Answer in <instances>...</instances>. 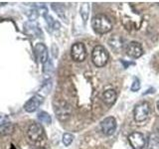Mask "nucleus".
Returning <instances> with one entry per match:
<instances>
[{"label":"nucleus","mask_w":159,"mask_h":149,"mask_svg":"<svg viewBox=\"0 0 159 149\" xmlns=\"http://www.w3.org/2000/svg\"><path fill=\"white\" fill-rule=\"evenodd\" d=\"M149 112H150V108H149V104L146 102L138 103L137 106L134 107V111H133L134 120L137 122L145 121L149 116Z\"/></svg>","instance_id":"7ed1b4c3"},{"label":"nucleus","mask_w":159,"mask_h":149,"mask_svg":"<svg viewBox=\"0 0 159 149\" xmlns=\"http://www.w3.org/2000/svg\"><path fill=\"white\" fill-rule=\"evenodd\" d=\"M92 60L94 66L98 68H102L106 66L107 61H108V54L104 47L98 45L93 48L92 52Z\"/></svg>","instance_id":"f03ea898"},{"label":"nucleus","mask_w":159,"mask_h":149,"mask_svg":"<svg viewBox=\"0 0 159 149\" xmlns=\"http://www.w3.org/2000/svg\"><path fill=\"white\" fill-rule=\"evenodd\" d=\"M71 106L65 102H55V112L60 120H67L71 115Z\"/></svg>","instance_id":"39448f33"},{"label":"nucleus","mask_w":159,"mask_h":149,"mask_svg":"<svg viewBox=\"0 0 159 149\" xmlns=\"http://www.w3.org/2000/svg\"><path fill=\"white\" fill-rule=\"evenodd\" d=\"M101 128L104 135H112L116 129V120L113 116L106 117L101 122Z\"/></svg>","instance_id":"0eeeda50"},{"label":"nucleus","mask_w":159,"mask_h":149,"mask_svg":"<svg viewBox=\"0 0 159 149\" xmlns=\"http://www.w3.org/2000/svg\"><path fill=\"white\" fill-rule=\"evenodd\" d=\"M35 50V54H36V57L40 61L42 65H45L48 62V58H49V53H48V49L42 43H38L36 44V46L34 47Z\"/></svg>","instance_id":"9d476101"},{"label":"nucleus","mask_w":159,"mask_h":149,"mask_svg":"<svg viewBox=\"0 0 159 149\" xmlns=\"http://www.w3.org/2000/svg\"><path fill=\"white\" fill-rule=\"evenodd\" d=\"M38 119L42 123H46V124H50L52 121V118L50 116V114L47 113L46 111H41L38 113Z\"/></svg>","instance_id":"f3484780"},{"label":"nucleus","mask_w":159,"mask_h":149,"mask_svg":"<svg viewBox=\"0 0 159 149\" xmlns=\"http://www.w3.org/2000/svg\"><path fill=\"white\" fill-rule=\"evenodd\" d=\"M148 149H159V136L155 133H151L148 137Z\"/></svg>","instance_id":"4468645a"},{"label":"nucleus","mask_w":159,"mask_h":149,"mask_svg":"<svg viewBox=\"0 0 159 149\" xmlns=\"http://www.w3.org/2000/svg\"><path fill=\"white\" fill-rule=\"evenodd\" d=\"M92 27L98 34H106L111 30L112 24L106 15L98 14L92 20Z\"/></svg>","instance_id":"f257e3e1"},{"label":"nucleus","mask_w":159,"mask_h":149,"mask_svg":"<svg viewBox=\"0 0 159 149\" xmlns=\"http://www.w3.org/2000/svg\"><path fill=\"white\" fill-rule=\"evenodd\" d=\"M14 130V125L12 123H3L0 125V135H9Z\"/></svg>","instance_id":"2eb2a0df"},{"label":"nucleus","mask_w":159,"mask_h":149,"mask_svg":"<svg viewBox=\"0 0 159 149\" xmlns=\"http://www.w3.org/2000/svg\"><path fill=\"white\" fill-rule=\"evenodd\" d=\"M158 133H159V127H158Z\"/></svg>","instance_id":"4be33fe9"},{"label":"nucleus","mask_w":159,"mask_h":149,"mask_svg":"<svg viewBox=\"0 0 159 149\" xmlns=\"http://www.w3.org/2000/svg\"><path fill=\"white\" fill-rule=\"evenodd\" d=\"M128 141L133 149H142L144 145H145V138H144V135L142 133L137 132V131L129 134Z\"/></svg>","instance_id":"6e6552de"},{"label":"nucleus","mask_w":159,"mask_h":149,"mask_svg":"<svg viewBox=\"0 0 159 149\" xmlns=\"http://www.w3.org/2000/svg\"><path fill=\"white\" fill-rule=\"evenodd\" d=\"M102 101L107 106H111L116 101V93L113 89H107L102 93Z\"/></svg>","instance_id":"f8f14e48"},{"label":"nucleus","mask_w":159,"mask_h":149,"mask_svg":"<svg viewBox=\"0 0 159 149\" xmlns=\"http://www.w3.org/2000/svg\"><path fill=\"white\" fill-rule=\"evenodd\" d=\"M74 140V135L71 133H64V135H63V143L65 144L66 146H69V145H71L72 142Z\"/></svg>","instance_id":"a211bd4d"},{"label":"nucleus","mask_w":159,"mask_h":149,"mask_svg":"<svg viewBox=\"0 0 159 149\" xmlns=\"http://www.w3.org/2000/svg\"><path fill=\"white\" fill-rule=\"evenodd\" d=\"M43 134H44L43 127H42L41 124L38 123V122L32 123L27 130V135H28L29 139L31 141H34V142L41 140L42 137H43Z\"/></svg>","instance_id":"423d86ee"},{"label":"nucleus","mask_w":159,"mask_h":149,"mask_svg":"<svg viewBox=\"0 0 159 149\" xmlns=\"http://www.w3.org/2000/svg\"><path fill=\"white\" fill-rule=\"evenodd\" d=\"M71 57L76 62H83L87 57V49L83 43H75L71 48Z\"/></svg>","instance_id":"20e7f679"},{"label":"nucleus","mask_w":159,"mask_h":149,"mask_svg":"<svg viewBox=\"0 0 159 149\" xmlns=\"http://www.w3.org/2000/svg\"><path fill=\"white\" fill-rule=\"evenodd\" d=\"M108 44L116 53H118L119 51H121V49L123 47L122 40L119 36H112L111 39L108 40Z\"/></svg>","instance_id":"ddd939ff"},{"label":"nucleus","mask_w":159,"mask_h":149,"mask_svg":"<svg viewBox=\"0 0 159 149\" xmlns=\"http://www.w3.org/2000/svg\"><path fill=\"white\" fill-rule=\"evenodd\" d=\"M37 149H45V148H43V147H40V148H37Z\"/></svg>","instance_id":"412c9836"},{"label":"nucleus","mask_w":159,"mask_h":149,"mask_svg":"<svg viewBox=\"0 0 159 149\" xmlns=\"http://www.w3.org/2000/svg\"><path fill=\"white\" fill-rule=\"evenodd\" d=\"M125 51L128 56L133 59H137L139 57H141L143 54L142 46L138 42H135V41H132L129 44H127Z\"/></svg>","instance_id":"1a4fd4ad"},{"label":"nucleus","mask_w":159,"mask_h":149,"mask_svg":"<svg viewBox=\"0 0 159 149\" xmlns=\"http://www.w3.org/2000/svg\"><path fill=\"white\" fill-rule=\"evenodd\" d=\"M157 108H158V111H159V101L157 102Z\"/></svg>","instance_id":"aec40b11"},{"label":"nucleus","mask_w":159,"mask_h":149,"mask_svg":"<svg viewBox=\"0 0 159 149\" xmlns=\"http://www.w3.org/2000/svg\"><path fill=\"white\" fill-rule=\"evenodd\" d=\"M42 102H43V97L41 96H39V94H36V96L32 97L25 103L24 108L27 112H34L35 111H37Z\"/></svg>","instance_id":"9b49d317"},{"label":"nucleus","mask_w":159,"mask_h":149,"mask_svg":"<svg viewBox=\"0 0 159 149\" xmlns=\"http://www.w3.org/2000/svg\"><path fill=\"white\" fill-rule=\"evenodd\" d=\"M80 13H81V16L84 20V22H87V20L89 18V3H83L81 5V9H80Z\"/></svg>","instance_id":"dca6fc26"},{"label":"nucleus","mask_w":159,"mask_h":149,"mask_svg":"<svg viewBox=\"0 0 159 149\" xmlns=\"http://www.w3.org/2000/svg\"><path fill=\"white\" fill-rule=\"evenodd\" d=\"M131 91L132 92H138L139 89H140V82H139V79L137 78L134 79V81L131 84Z\"/></svg>","instance_id":"6ab92c4d"}]
</instances>
